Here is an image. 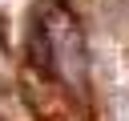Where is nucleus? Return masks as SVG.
<instances>
[{
  "mask_svg": "<svg viewBox=\"0 0 129 121\" xmlns=\"http://www.w3.org/2000/svg\"><path fill=\"white\" fill-rule=\"evenodd\" d=\"M36 52L40 60L64 77L69 85H81L85 81V48H81V32L73 24V16L64 8H48L36 16Z\"/></svg>",
  "mask_w": 129,
  "mask_h": 121,
  "instance_id": "obj_1",
  "label": "nucleus"
}]
</instances>
